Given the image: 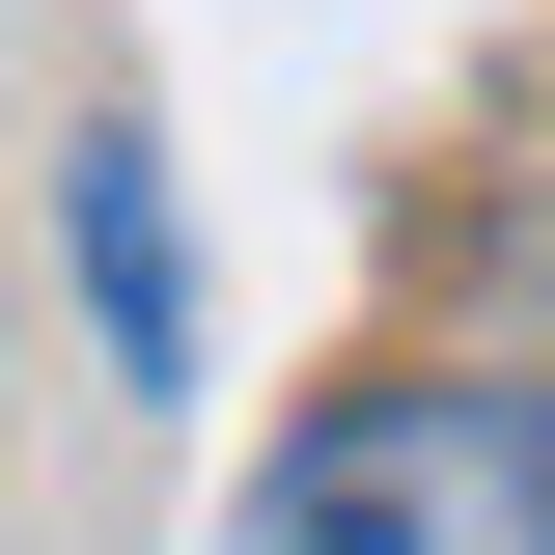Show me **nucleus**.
<instances>
[{"label":"nucleus","mask_w":555,"mask_h":555,"mask_svg":"<svg viewBox=\"0 0 555 555\" xmlns=\"http://www.w3.org/2000/svg\"><path fill=\"white\" fill-rule=\"evenodd\" d=\"M222 555H555V416L473 389V361L334 389V416L250 473V528H222Z\"/></svg>","instance_id":"f257e3e1"},{"label":"nucleus","mask_w":555,"mask_h":555,"mask_svg":"<svg viewBox=\"0 0 555 555\" xmlns=\"http://www.w3.org/2000/svg\"><path fill=\"white\" fill-rule=\"evenodd\" d=\"M56 222H83V306H112V389H195V222H167V139H139V112H83Z\"/></svg>","instance_id":"f03ea898"},{"label":"nucleus","mask_w":555,"mask_h":555,"mask_svg":"<svg viewBox=\"0 0 555 555\" xmlns=\"http://www.w3.org/2000/svg\"><path fill=\"white\" fill-rule=\"evenodd\" d=\"M500 278H528V306H555V195H528V222H500ZM528 416H555V389H528Z\"/></svg>","instance_id":"7ed1b4c3"}]
</instances>
